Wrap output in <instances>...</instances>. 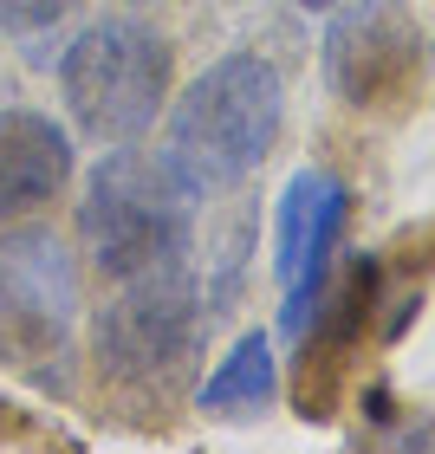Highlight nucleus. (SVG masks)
<instances>
[{
    "instance_id": "obj_9",
    "label": "nucleus",
    "mask_w": 435,
    "mask_h": 454,
    "mask_svg": "<svg viewBox=\"0 0 435 454\" xmlns=\"http://www.w3.org/2000/svg\"><path fill=\"white\" fill-rule=\"evenodd\" d=\"M344 221H351V189L331 169H299L286 182V195H280V260H273L286 293L325 279Z\"/></svg>"
},
{
    "instance_id": "obj_6",
    "label": "nucleus",
    "mask_w": 435,
    "mask_h": 454,
    "mask_svg": "<svg viewBox=\"0 0 435 454\" xmlns=\"http://www.w3.org/2000/svg\"><path fill=\"white\" fill-rule=\"evenodd\" d=\"M78 312V273L46 227L0 240V370H27L46 383L52 364H66Z\"/></svg>"
},
{
    "instance_id": "obj_11",
    "label": "nucleus",
    "mask_w": 435,
    "mask_h": 454,
    "mask_svg": "<svg viewBox=\"0 0 435 454\" xmlns=\"http://www.w3.org/2000/svg\"><path fill=\"white\" fill-rule=\"evenodd\" d=\"M78 0H0V33L13 39H46Z\"/></svg>"
},
{
    "instance_id": "obj_5",
    "label": "nucleus",
    "mask_w": 435,
    "mask_h": 454,
    "mask_svg": "<svg viewBox=\"0 0 435 454\" xmlns=\"http://www.w3.org/2000/svg\"><path fill=\"white\" fill-rule=\"evenodd\" d=\"M429 78V33L409 0H338L325 27V85L351 111H397Z\"/></svg>"
},
{
    "instance_id": "obj_1",
    "label": "nucleus",
    "mask_w": 435,
    "mask_h": 454,
    "mask_svg": "<svg viewBox=\"0 0 435 454\" xmlns=\"http://www.w3.org/2000/svg\"><path fill=\"white\" fill-rule=\"evenodd\" d=\"M280 117H286V98H280L273 59L227 52L176 98L170 150L162 156L182 176V189L202 201V195L234 189V182H247L260 169L273 137H280Z\"/></svg>"
},
{
    "instance_id": "obj_3",
    "label": "nucleus",
    "mask_w": 435,
    "mask_h": 454,
    "mask_svg": "<svg viewBox=\"0 0 435 454\" xmlns=\"http://www.w3.org/2000/svg\"><path fill=\"white\" fill-rule=\"evenodd\" d=\"M195 344H202V305H195L189 266H162V273L123 279V293L91 325L98 383L130 409L170 403L176 383L189 377Z\"/></svg>"
},
{
    "instance_id": "obj_7",
    "label": "nucleus",
    "mask_w": 435,
    "mask_h": 454,
    "mask_svg": "<svg viewBox=\"0 0 435 454\" xmlns=\"http://www.w3.org/2000/svg\"><path fill=\"white\" fill-rule=\"evenodd\" d=\"M370 293H377V266H358L344 286H331L319 318L299 332V370H293V403L305 422H325L344 396L351 377V344H358V325L370 318Z\"/></svg>"
},
{
    "instance_id": "obj_10",
    "label": "nucleus",
    "mask_w": 435,
    "mask_h": 454,
    "mask_svg": "<svg viewBox=\"0 0 435 454\" xmlns=\"http://www.w3.org/2000/svg\"><path fill=\"white\" fill-rule=\"evenodd\" d=\"M273 389H280L273 344H266V332H247L215 364V377L195 389V409H202V416H254V409L273 403Z\"/></svg>"
},
{
    "instance_id": "obj_4",
    "label": "nucleus",
    "mask_w": 435,
    "mask_h": 454,
    "mask_svg": "<svg viewBox=\"0 0 435 454\" xmlns=\"http://www.w3.org/2000/svg\"><path fill=\"white\" fill-rule=\"evenodd\" d=\"M176 52L170 39L143 20H98L59 59V91H66L72 123L91 143H137L170 105Z\"/></svg>"
},
{
    "instance_id": "obj_2",
    "label": "nucleus",
    "mask_w": 435,
    "mask_h": 454,
    "mask_svg": "<svg viewBox=\"0 0 435 454\" xmlns=\"http://www.w3.org/2000/svg\"><path fill=\"white\" fill-rule=\"evenodd\" d=\"M189 201L195 195L182 189L170 156L111 143V156L98 162L91 189L78 201V234H85L91 266L117 286L137 273H162V266H189Z\"/></svg>"
},
{
    "instance_id": "obj_8",
    "label": "nucleus",
    "mask_w": 435,
    "mask_h": 454,
    "mask_svg": "<svg viewBox=\"0 0 435 454\" xmlns=\"http://www.w3.org/2000/svg\"><path fill=\"white\" fill-rule=\"evenodd\" d=\"M72 182V137L46 111H0V221H20Z\"/></svg>"
},
{
    "instance_id": "obj_12",
    "label": "nucleus",
    "mask_w": 435,
    "mask_h": 454,
    "mask_svg": "<svg viewBox=\"0 0 435 454\" xmlns=\"http://www.w3.org/2000/svg\"><path fill=\"white\" fill-rule=\"evenodd\" d=\"M299 7H312V13H319V7H338V0H299Z\"/></svg>"
}]
</instances>
